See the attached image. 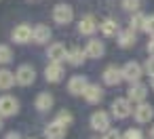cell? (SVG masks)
Masks as SVG:
<instances>
[{
    "label": "cell",
    "mask_w": 154,
    "mask_h": 139,
    "mask_svg": "<svg viewBox=\"0 0 154 139\" xmlns=\"http://www.w3.org/2000/svg\"><path fill=\"white\" fill-rule=\"evenodd\" d=\"M53 19H55V23H59V26H68V23L74 19V11H72V7L66 5V2L57 5V7L53 9Z\"/></svg>",
    "instance_id": "obj_1"
},
{
    "label": "cell",
    "mask_w": 154,
    "mask_h": 139,
    "mask_svg": "<svg viewBox=\"0 0 154 139\" xmlns=\"http://www.w3.org/2000/svg\"><path fill=\"white\" fill-rule=\"evenodd\" d=\"M36 80V72L32 65H19V70L15 72V82H19L21 86H28Z\"/></svg>",
    "instance_id": "obj_2"
},
{
    "label": "cell",
    "mask_w": 154,
    "mask_h": 139,
    "mask_svg": "<svg viewBox=\"0 0 154 139\" xmlns=\"http://www.w3.org/2000/svg\"><path fill=\"white\" fill-rule=\"evenodd\" d=\"M141 74H143V72H141V65H139L137 61H129V63L122 68V78L129 80L131 84H133V82H139Z\"/></svg>",
    "instance_id": "obj_3"
},
{
    "label": "cell",
    "mask_w": 154,
    "mask_h": 139,
    "mask_svg": "<svg viewBox=\"0 0 154 139\" xmlns=\"http://www.w3.org/2000/svg\"><path fill=\"white\" fill-rule=\"evenodd\" d=\"M17 110H19V103L15 97H11V95L0 97V116H13V114H17Z\"/></svg>",
    "instance_id": "obj_4"
},
{
    "label": "cell",
    "mask_w": 154,
    "mask_h": 139,
    "mask_svg": "<svg viewBox=\"0 0 154 139\" xmlns=\"http://www.w3.org/2000/svg\"><path fill=\"white\" fill-rule=\"evenodd\" d=\"M112 114H114L116 118H127V116L131 114V101L125 99V97L114 99V101H112Z\"/></svg>",
    "instance_id": "obj_5"
},
{
    "label": "cell",
    "mask_w": 154,
    "mask_h": 139,
    "mask_svg": "<svg viewBox=\"0 0 154 139\" xmlns=\"http://www.w3.org/2000/svg\"><path fill=\"white\" fill-rule=\"evenodd\" d=\"M32 32H34V30H32L30 26L21 23V26H17V28L13 30V34H11V36H13V40H15L17 44H26V42H30V40H32Z\"/></svg>",
    "instance_id": "obj_6"
},
{
    "label": "cell",
    "mask_w": 154,
    "mask_h": 139,
    "mask_svg": "<svg viewBox=\"0 0 154 139\" xmlns=\"http://www.w3.org/2000/svg\"><path fill=\"white\" fill-rule=\"evenodd\" d=\"M97 21H95V17L93 15H85L82 19H80V23H78V32L80 34H85V36H91V34H95L97 32Z\"/></svg>",
    "instance_id": "obj_7"
},
{
    "label": "cell",
    "mask_w": 154,
    "mask_h": 139,
    "mask_svg": "<svg viewBox=\"0 0 154 139\" xmlns=\"http://www.w3.org/2000/svg\"><path fill=\"white\" fill-rule=\"evenodd\" d=\"M120 80H125V78H122V68H116V65L106 68V72H103V82H106V84L114 86V84H118Z\"/></svg>",
    "instance_id": "obj_8"
},
{
    "label": "cell",
    "mask_w": 154,
    "mask_h": 139,
    "mask_svg": "<svg viewBox=\"0 0 154 139\" xmlns=\"http://www.w3.org/2000/svg\"><path fill=\"white\" fill-rule=\"evenodd\" d=\"M87 86H89V82H87L85 76H72L70 82H68V91L72 95H82L87 91Z\"/></svg>",
    "instance_id": "obj_9"
},
{
    "label": "cell",
    "mask_w": 154,
    "mask_h": 139,
    "mask_svg": "<svg viewBox=\"0 0 154 139\" xmlns=\"http://www.w3.org/2000/svg\"><path fill=\"white\" fill-rule=\"evenodd\" d=\"M91 126L95 128V131H110L108 126H110V116L106 114V112H95L93 116H91Z\"/></svg>",
    "instance_id": "obj_10"
},
{
    "label": "cell",
    "mask_w": 154,
    "mask_h": 139,
    "mask_svg": "<svg viewBox=\"0 0 154 139\" xmlns=\"http://www.w3.org/2000/svg\"><path fill=\"white\" fill-rule=\"evenodd\" d=\"M49 59L51 61H55V63H61L66 57H68V51H66V47L61 44V42H55V44H51L49 47Z\"/></svg>",
    "instance_id": "obj_11"
},
{
    "label": "cell",
    "mask_w": 154,
    "mask_h": 139,
    "mask_svg": "<svg viewBox=\"0 0 154 139\" xmlns=\"http://www.w3.org/2000/svg\"><path fill=\"white\" fill-rule=\"evenodd\" d=\"M45 76H47L49 82H59V80L63 78V68H61V63L51 61V63L47 65V70H45Z\"/></svg>",
    "instance_id": "obj_12"
},
{
    "label": "cell",
    "mask_w": 154,
    "mask_h": 139,
    "mask_svg": "<svg viewBox=\"0 0 154 139\" xmlns=\"http://www.w3.org/2000/svg\"><path fill=\"white\" fill-rule=\"evenodd\" d=\"M32 40L36 44H45L51 40V28L49 26H36L34 32H32Z\"/></svg>",
    "instance_id": "obj_13"
},
{
    "label": "cell",
    "mask_w": 154,
    "mask_h": 139,
    "mask_svg": "<svg viewBox=\"0 0 154 139\" xmlns=\"http://www.w3.org/2000/svg\"><path fill=\"white\" fill-rule=\"evenodd\" d=\"M146 95H148V89L143 86V84H139V82H133L131 84V89H129V101H139V103H143V99H146Z\"/></svg>",
    "instance_id": "obj_14"
},
{
    "label": "cell",
    "mask_w": 154,
    "mask_h": 139,
    "mask_svg": "<svg viewBox=\"0 0 154 139\" xmlns=\"http://www.w3.org/2000/svg\"><path fill=\"white\" fill-rule=\"evenodd\" d=\"M45 135L49 137V139H63L66 137V124H61V122H51L47 128H45Z\"/></svg>",
    "instance_id": "obj_15"
},
{
    "label": "cell",
    "mask_w": 154,
    "mask_h": 139,
    "mask_svg": "<svg viewBox=\"0 0 154 139\" xmlns=\"http://www.w3.org/2000/svg\"><path fill=\"white\" fill-rule=\"evenodd\" d=\"M152 116H154L152 105H148V103H139V105L135 107V118H137V122H150Z\"/></svg>",
    "instance_id": "obj_16"
},
{
    "label": "cell",
    "mask_w": 154,
    "mask_h": 139,
    "mask_svg": "<svg viewBox=\"0 0 154 139\" xmlns=\"http://www.w3.org/2000/svg\"><path fill=\"white\" fill-rule=\"evenodd\" d=\"M103 51H106V47H103L101 40H89L87 42V49H85V55L87 57H101Z\"/></svg>",
    "instance_id": "obj_17"
},
{
    "label": "cell",
    "mask_w": 154,
    "mask_h": 139,
    "mask_svg": "<svg viewBox=\"0 0 154 139\" xmlns=\"http://www.w3.org/2000/svg\"><path fill=\"white\" fill-rule=\"evenodd\" d=\"M82 95H85V99H87L89 103H99L101 97H103V93H101V89H99L97 84H89Z\"/></svg>",
    "instance_id": "obj_18"
},
{
    "label": "cell",
    "mask_w": 154,
    "mask_h": 139,
    "mask_svg": "<svg viewBox=\"0 0 154 139\" xmlns=\"http://www.w3.org/2000/svg\"><path fill=\"white\" fill-rule=\"evenodd\" d=\"M135 32L133 30H125V32H118V44L122 47V49H129V47H133L135 44Z\"/></svg>",
    "instance_id": "obj_19"
},
{
    "label": "cell",
    "mask_w": 154,
    "mask_h": 139,
    "mask_svg": "<svg viewBox=\"0 0 154 139\" xmlns=\"http://www.w3.org/2000/svg\"><path fill=\"white\" fill-rule=\"evenodd\" d=\"M99 30H101L103 36H116V34H118V23H116L114 19H103V21L99 23Z\"/></svg>",
    "instance_id": "obj_20"
},
{
    "label": "cell",
    "mask_w": 154,
    "mask_h": 139,
    "mask_svg": "<svg viewBox=\"0 0 154 139\" xmlns=\"http://www.w3.org/2000/svg\"><path fill=\"white\" fill-rule=\"evenodd\" d=\"M36 107H38L40 112L51 110V107H53V95H49V93H40V95L36 97Z\"/></svg>",
    "instance_id": "obj_21"
},
{
    "label": "cell",
    "mask_w": 154,
    "mask_h": 139,
    "mask_svg": "<svg viewBox=\"0 0 154 139\" xmlns=\"http://www.w3.org/2000/svg\"><path fill=\"white\" fill-rule=\"evenodd\" d=\"M13 84H15V74L9 72V70H0V89L7 91V89H11Z\"/></svg>",
    "instance_id": "obj_22"
},
{
    "label": "cell",
    "mask_w": 154,
    "mask_h": 139,
    "mask_svg": "<svg viewBox=\"0 0 154 139\" xmlns=\"http://www.w3.org/2000/svg\"><path fill=\"white\" fill-rule=\"evenodd\" d=\"M146 28V17L137 11V13H133V17H131V21H129V30H133V32H139V30H143Z\"/></svg>",
    "instance_id": "obj_23"
},
{
    "label": "cell",
    "mask_w": 154,
    "mask_h": 139,
    "mask_svg": "<svg viewBox=\"0 0 154 139\" xmlns=\"http://www.w3.org/2000/svg\"><path fill=\"white\" fill-rule=\"evenodd\" d=\"M85 57H87V55H85L80 49H70V51H68L66 61H68V63H72V65H80V63L85 61Z\"/></svg>",
    "instance_id": "obj_24"
},
{
    "label": "cell",
    "mask_w": 154,
    "mask_h": 139,
    "mask_svg": "<svg viewBox=\"0 0 154 139\" xmlns=\"http://www.w3.org/2000/svg\"><path fill=\"white\" fill-rule=\"evenodd\" d=\"M13 59V51H11V47H7V44H0V63H9Z\"/></svg>",
    "instance_id": "obj_25"
},
{
    "label": "cell",
    "mask_w": 154,
    "mask_h": 139,
    "mask_svg": "<svg viewBox=\"0 0 154 139\" xmlns=\"http://www.w3.org/2000/svg\"><path fill=\"white\" fill-rule=\"evenodd\" d=\"M141 7V0H122V9L129 13H137Z\"/></svg>",
    "instance_id": "obj_26"
},
{
    "label": "cell",
    "mask_w": 154,
    "mask_h": 139,
    "mask_svg": "<svg viewBox=\"0 0 154 139\" xmlns=\"http://www.w3.org/2000/svg\"><path fill=\"white\" fill-rule=\"evenodd\" d=\"M122 139H143V135H141L139 128H129V131L122 135Z\"/></svg>",
    "instance_id": "obj_27"
},
{
    "label": "cell",
    "mask_w": 154,
    "mask_h": 139,
    "mask_svg": "<svg viewBox=\"0 0 154 139\" xmlns=\"http://www.w3.org/2000/svg\"><path fill=\"white\" fill-rule=\"evenodd\" d=\"M143 32H148V34L154 38V15L146 17V28H143Z\"/></svg>",
    "instance_id": "obj_28"
},
{
    "label": "cell",
    "mask_w": 154,
    "mask_h": 139,
    "mask_svg": "<svg viewBox=\"0 0 154 139\" xmlns=\"http://www.w3.org/2000/svg\"><path fill=\"white\" fill-rule=\"evenodd\" d=\"M57 122H61V124H70L72 122V114L70 112H59V116H57Z\"/></svg>",
    "instance_id": "obj_29"
},
{
    "label": "cell",
    "mask_w": 154,
    "mask_h": 139,
    "mask_svg": "<svg viewBox=\"0 0 154 139\" xmlns=\"http://www.w3.org/2000/svg\"><path fill=\"white\" fill-rule=\"evenodd\" d=\"M146 72H148V74L154 78V57H150V59L146 61Z\"/></svg>",
    "instance_id": "obj_30"
},
{
    "label": "cell",
    "mask_w": 154,
    "mask_h": 139,
    "mask_svg": "<svg viewBox=\"0 0 154 139\" xmlns=\"http://www.w3.org/2000/svg\"><path fill=\"white\" fill-rule=\"evenodd\" d=\"M103 139H122V135L118 131H106V137Z\"/></svg>",
    "instance_id": "obj_31"
},
{
    "label": "cell",
    "mask_w": 154,
    "mask_h": 139,
    "mask_svg": "<svg viewBox=\"0 0 154 139\" xmlns=\"http://www.w3.org/2000/svg\"><path fill=\"white\" fill-rule=\"evenodd\" d=\"M148 53H150V55L154 57V38H152V40L148 42Z\"/></svg>",
    "instance_id": "obj_32"
},
{
    "label": "cell",
    "mask_w": 154,
    "mask_h": 139,
    "mask_svg": "<svg viewBox=\"0 0 154 139\" xmlns=\"http://www.w3.org/2000/svg\"><path fill=\"white\" fill-rule=\"evenodd\" d=\"M5 139H21V137H19V135H17V133H9V135H7V137H5Z\"/></svg>",
    "instance_id": "obj_33"
},
{
    "label": "cell",
    "mask_w": 154,
    "mask_h": 139,
    "mask_svg": "<svg viewBox=\"0 0 154 139\" xmlns=\"http://www.w3.org/2000/svg\"><path fill=\"white\" fill-rule=\"evenodd\" d=\"M150 139H154V126H152V131H150Z\"/></svg>",
    "instance_id": "obj_34"
},
{
    "label": "cell",
    "mask_w": 154,
    "mask_h": 139,
    "mask_svg": "<svg viewBox=\"0 0 154 139\" xmlns=\"http://www.w3.org/2000/svg\"><path fill=\"white\" fill-rule=\"evenodd\" d=\"M152 89H154V78H152Z\"/></svg>",
    "instance_id": "obj_35"
},
{
    "label": "cell",
    "mask_w": 154,
    "mask_h": 139,
    "mask_svg": "<svg viewBox=\"0 0 154 139\" xmlns=\"http://www.w3.org/2000/svg\"><path fill=\"white\" fill-rule=\"evenodd\" d=\"M0 126H2V120H0Z\"/></svg>",
    "instance_id": "obj_36"
}]
</instances>
